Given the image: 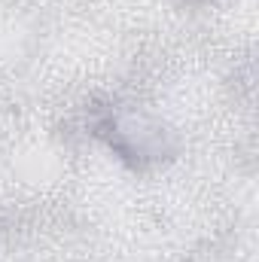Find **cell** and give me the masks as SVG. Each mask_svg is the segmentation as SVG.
<instances>
[]
</instances>
